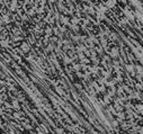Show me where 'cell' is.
I'll use <instances>...</instances> for the list:
<instances>
[{
    "mask_svg": "<svg viewBox=\"0 0 143 134\" xmlns=\"http://www.w3.org/2000/svg\"><path fill=\"white\" fill-rule=\"evenodd\" d=\"M136 109H137V112H139V113H143V104L137 105Z\"/></svg>",
    "mask_w": 143,
    "mask_h": 134,
    "instance_id": "7a4b0ae2",
    "label": "cell"
},
{
    "mask_svg": "<svg viewBox=\"0 0 143 134\" xmlns=\"http://www.w3.org/2000/svg\"><path fill=\"white\" fill-rule=\"evenodd\" d=\"M116 5H117L116 0H106V2H105V6L107 7L108 9H109V8H114Z\"/></svg>",
    "mask_w": 143,
    "mask_h": 134,
    "instance_id": "6da1fadb",
    "label": "cell"
}]
</instances>
